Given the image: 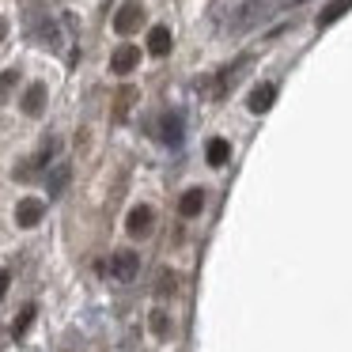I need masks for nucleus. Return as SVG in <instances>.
I'll list each match as a JSON object with an SVG mask.
<instances>
[{"label": "nucleus", "mask_w": 352, "mask_h": 352, "mask_svg": "<svg viewBox=\"0 0 352 352\" xmlns=\"http://www.w3.org/2000/svg\"><path fill=\"white\" fill-rule=\"evenodd\" d=\"M140 23H144V8H140L137 0H125L122 8H118V16H114V31L118 34H133Z\"/></svg>", "instance_id": "obj_1"}, {"label": "nucleus", "mask_w": 352, "mask_h": 352, "mask_svg": "<svg viewBox=\"0 0 352 352\" xmlns=\"http://www.w3.org/2000/svg\"><path fill=\"white\" fill-rule=\"evenodd\" d=\"M152 223H155V212L148 205L129 208V216H125V231H129V235H137V239L152 235Z\"/></svg>", "instance_id": "obj_2"}, {"label": "nucleus", "mask_w": 352, "mask_h": 352, "mask_svg": "<svg viewBox=\"0 0 352 352\" xmlns=\"http://www.w3.org/2000/svg\"><path fill=\"white\" fill-rule=\"evenodd\" d=\"M140 65V50L133 46V42H125V46L114 50V57H110V72H118V76H129L133 69Z\"/></svg>", "instance_id": "obj_3"}, {"label": "nucleus", "mask_w": 352, "mask_h": 352, "mask_svg": "<svg viewBox=\"0 0 352 352\" xmlns=\"http://www.w3.org/2000/svg\"><path fill=\"white\" fill-rule=\"evenodd\" d=\"M137 269H140V258L133 250H118L114 261H110V273H114L118 280H133V276H137Z\"/></svg>", "instance_id": "obj_4"}, {"label": "nucleus", "mask_w": 352, "mask_h": 352, "mask_svg": "<svg viewBox=\"0 0 352 352\" xmlns=\"http://www.w3.org/2000/svg\"><path fill=\"white\" fill-rule=\"evenodd\" d=\"M42 216H46V205H42L38 197H23V201H19V208H16V223H19V228H34Z\"/></svg>", "instance_id": "obj_5"}, {"label": "nucleus", "mask_w": 352, "mask_h": 352, "mask_svg": "<svg viewBox=\"0 0 352 352\" xmlns=\"http://www.w3.org/2000/svg\"><path fill=\"white\" fill-rule=\"evenodd\" d=\"M273 99H276V84H258L246 95V107H250V114H265L273 107Z\"/></svg>", "instance_id": "obj_6"}, {"label": "nucleus", "mask_w": 352, "mask_h": 352, "mask_svg": "<svg viewBox=\"0 0 352 352\" xmlns=\"http://www.w3.org/2000/svg\"><path fill=\"white\" fill-rule=\"evenodd\" d=\"M170 46H175L170 27H152V31H148V54H152V57H167Z\"/></svg>", "instance_id": "obj_7"}, {"label": "nucleus", "mask_w": 352, "mask_h": 352, "mask_svg": "<svg viewBox=\"0 0 352 352\" xmlns=\"http://www.w3.org/2000/svg\"><path fill=\"white\" fill-rule=\"evenodd\" d=\"M46 110V84H31L23 95V114L27 118H38Z\"/></svg>", "instance_id": "obj_8"}, {"label": "nucleus", "mask_w": 352, "mask_h": 352, "mask_svg": "<svg viewBox=\"0 0 352 352\" xmlns=\"http://www.w3.org/2000/svg\"><path fill=\"white\" fill-rule=\"evenodd\" d=\"M205 201H208V193H205V190H186V193H182V201H178V212H182L186 220H193V216H201Z\"/></svg>", "instance_id": "obj_9"}, {"label": "nucleus", "mask_w": 352, "mask_h": 352, "mask_svg": "<svg viewBox=\"0 0 352 352\" xmlns=\"http://www.w3.org/2000/svg\"><path fill=\"white\" fill-rule=\"evenodd\" d=\"M160 140H163L167 148H178V144H182V118H178V114H167V118H163Z\"/></svg>", "instance_id": "obj_10"}, {"label": "nucleus", "mask_w": 352, "mask_h": 352, "mask_svg": "<svg viewBox=\"0 0 352 352\" xmlns=\"http://www.w3.org/2000/svg\"><path fill=\"white\" fill-rule=\"evenodd\" d=\"M205 160H208V167H223V163L231 160V140L212 137V140H208V148H205Z\"/></svg>", "instance_id": "obj_11"}, {"label": "nucleus", "mask_w": 352, "mask_h": 352, "mask_svg": "<svg viewBox=\"0 0 352 352\" xmlns=\"http://www.w3.org/2000/svg\"><path fill=\"white\" fill-rule=\"evenodd\" d=\"M349 8H352V0H329L326 8L318 12V19H314V23H318V27H333V23H337V19H341Z\"/></svg>", "instance_id": "obj_12"}, {"label": "nucleus", "mask_w": 352, "mask_h": 352, "mask_svg": "<svg viewBox=\"0 0 352 352\" xmlns=\"http://www.w3.org/2000/svg\"><path fill=\"white\" fill-rule=\"evenodd\" d=\"M133 102H137V87H122V91H118V102H114V122H125V118H129Z\"/></svg>", "instance_id": "obj_13"}, {"label": "nucleus", "mask_w": 352, "mask_h": 352, "mask_svg": "<svg viewBox=\"0 0 352 352\" xmlns=\"http://www.w3.org/2000/svg\"><path fill=\"white\" fill-rule=\"evenodd\" d=\"M31 322H34V303H27L23 311L16 314V322H12V337H23L27 329H31Z\"/></svg>", "instance_id": "obj_14"}, {"label": "nucleus", "mask_w": 352, "mask_h": 352, "mask_svg": "<svg viewBox=\"0 0 352 352\" xmlns=\"http://www.w3.org/2000/svg\"><path fill=\"white\" fill-rule=\"evenodd\" d=\"M148 322H152V333L160 337V341H163V337H170V318L163 311H152V318H148Z\"/></svg>", "instance_id": "obj_15"}, {"label": "nucleus", "mask_w": 352, "mask_h": 352, "mask_svg": "<svg viewBox=\"0 0 352 352\" xmlns=\"http://www.w3.org/2000/svg\"><path fill=\"white\" fill-rule=\"evenodd\" d=\"M65 182H69V167H54V175H50V197H57V193L65 190Z\"/></svg>", "instance_id": "obj_16"}, {"label": "nucleus", "mask_w": 352, "mask_h": 352, "mask_svg": "<svg viewBox=\"0 0 352 352\" xmlns=\"http://www.w3.org/2000/svg\"><path fill=\"white\" fill-rule=\"evenodd\" d=\"M16 84H19V72H16V69L0 72V102L8 99V95H12V87H16Z\"/></svg>", "instance_id": "obj_17"}, {"label": "nucleus", "mask_w": 352, "mask_h": 352, "mask_svg": "<svg viewBox=\"0 0 352 352\" xmlns=\"http://www.w3.org/2000/svg\"><path fill=\"white\" fill-rule=\"evenodd\" d=\"M155 288H160V296H175V288H178L175 273H167V269H163V273H160V280H155Z\"/></svg>", "instance_id": "obj_18"}, {"label": "nucleus", "mask_w": 352, "mask_h": 352, "mask_svg": "<svg viewBox=\"0 0 352 352\" xmlns=\"http://www.w3.org/2000/svg\"><path fill=\"white\" fill-rule=\"evenodd\" d=\"M8 284H12V276H8V269H0V299L8 296Z\"/></svg>", "instance_id": "obj_19"}, {"label": "nucleus", "mask_w": 352, "mask_h": 352, "mask_svg": "<svg viewBox=\"0 0 352 352\" xmlns=\"http://www.w3.org/2000/svg\"><path fill=\"white\" fill-rule=\"evenodd\" d=\"M4 34H8V19H0V42H4Z\"/></svg>", "instance_id": "obj_20"}]
</instances>
